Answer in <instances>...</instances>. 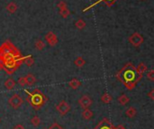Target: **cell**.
<instances>
[{
  "mask_svg": "<svg viewBox=\"0 0 154 129\" xmlns=\"http://www.w3.org/2000/svg\"><path fill=\"white\" fill-rule=\"evenodd\" d=\"M23 59L24 57L9 40L0 46V66L7 75H13L23 63Z\"/></svg>",
  "mask_w": 154,
  "mask_h": 129,
  "instance_id": "6da1fadb",
  "label": "cell"
},
{
  "mask_svg": "<svg viewBox=\"0 0 154 129\" xmlns=\"http://www.w3.org/2000/svg\"><path fill=\"white\" fill-rule=\"evenodd\" d=\"M143 75H141L137 70L136 67L132 64L128 63L126 64L117 74L116 78L126 87L128 90H133L137 83L142 79Z\"/></svg>",
  "mask_w": 154,
  "mask_h": 129,
  "instance_id": "7a4b0ae2",
  "label": "cell"
},
{
  "mask_svg": "<svg viewBox=\"0 0 154 129\" xmlns=\"http://www.w3.org/2000/svg\"><path fill=\"white\" fill-rule=\"evenodd\" d=\"M25 92L28 95L26 101L34 110H39L47 101V97L39 89H34L32 92L25 90Z\"/></svg>",
  "mask_w": 154,
  "mask_h": 129,
  "instance_id": "3957f363",
  "label": "cell"
},
{
  "mask_svg": "<svg viewBox=\"0 0 154 129\" xmlns=\"http://www.w3.org/2000/svg\"><path fill=\"white\" fill-rule=\"evenodd\" d=\"M23 103V99L17 93L14 94L12 97L9 98L8 100V104L14 109V110H17L19 109Z\"/></svg>",
  "mask_w": 154,
  "mask_h": 129,
  "instance_id": "277c9868",
  "label": "cell"
},
{
  "mask_svg": "<svg viewBox=\"0 0 154 129\" xmlns=\"http://www.w3.org/2000/svg\"><path fill=\"white\" fill-rule=\"evenodd\" d=\"M129 42L131 43L132 46H134V48H138L140 47L143 43V37L142 34H140L139 32H134L133 33L130 37H129Z\"/></svg>",
  "mask_w": 154,
  "mask_h": 129,
  "instance_id": "5b68a950",
  "label": "cell"
},
{
  "mask_svg": "<svg viewBox=\"0 0 154 129\" xmlns=\"http://www.w3.org/2000/svg\"><path fill=\"white\" fill-rule=\"evenodd\" d=\"M56 110L60 113V116H65L70 110V105L65 101H61L56 105Z\"/></svg>",
  "mask_w": 154,
  "mask_h": 129,
  "instance_id": "8992f818",
  "label": "cell"
},
{
  "mask_svg": "<svg viewBox=\"0 0 154 129\" xmlns=\"http://www.w3.org/2000/svg\"><path fill=\"white\" fill-rule=\"evenodd\" d=\"M92 103H93L92 99L88 95H84L79 100V104L83 109H88L92 105Z\"/></svg>",
  "mask_w": 154,
  "mask_h": 129,
  "instance_id": "52a82bcc",
  "label": "cell"
},
{
  "mask_svg": "<svg viewBox=\"0 0 154 129\" xmlns=\"http://www.w3.org/2000/svg\"><path fill=\"white\" fill-rule=\"evenodd\" d=\"M44 39L51 47L57 45V43H58V38H57L56 34L53 33L52 31H49L48 33H46L44 36Z\"/></svg>",
  "mask_w": 154,
  "mask_h": 129,
  "instance_id": "ba28073f",
  "label": "cell"
},
{
  "mask_svg": "<svg viewBox=\"0 0 154 129\" xmlns=\"http://www.w3.org/2000/svg\"><path fill=\"white\" fill-rule=\"evenodd\" d=\"M114 126L108 119H102L94 129H114Z\"/></svg>",
  "mask_w": 154,
  "mask_h": 129,
  "instance_id": "9c48e42d",
  "label": "cell"
},
{
  "mask_svg": "<svg viewBox=\"0 0 154 129\" xmlns=\"http://www.w3.org/2000/svg\"><path fill=\"white\" fill-rule=\"evenodd\" d=\"M80 85H81V83H80V81H79V79H77V78H73V79H71V80L69 82V86L71 89H73V90H77Z\"/></svg>",
  "mask_w": 154,
  "mask_h": 129,
  "instance_id": "30bf717a",
  "label": "cell"
},
{
  "mask_svg": "<svg viewBox=\"0 0 154 129\" xmlns=\"http://www.w3.org/2000/svg\"><path fill=\"white\" fill-rule=\"evenodd\" d=\"M93 116H94V113H93V111L91 110H89V109H84V110L82 112V117H83L84 119L89 120V119H91L93 118Z\"/></svg>",
  "mask_w": 154,
  "mask_h": 129,
  "instance_id": "8fae6325",
  "label": "cell"
},
{
  "mask_svg": "<svg viewBox=\"0 0 154 129\" xmlns=\"http://www.w3.org/2000/svg\"><path fill=\"white\" fill-rule=\"evenodd\" d=\"M4 85H5V87L7 89V90H13L14 88V86H15V82H14V80L13 79V78H8V79H6V81L5 82V84H4Z\"/></svg>",
  "mask_w": 154,
  "mask_h": 129,
  "instance_id": "7c38bea8",
  "label": "cell"
},
{
  "mask_svg": "<svg viewBox=\"0 0 154 129\" xmlns=\"http://www.w3.org/2000/svg\"><path fill=\"white\" fill-rule=\"evenodd\" d=\"M25 80H26V84L29 85V86H32V85H33L36 83V78L32 74H28L25 76Z\"/></svg>",
  "mask_w": 154,
  "mask_h": 129,
  "instance_id": "4fadbf2b",
  "label": "cell"
},
{
  "mask_svg": "<svg viewBox=\"0 0 154 129\" xmlns=\"http://www.w3.org/2000/svg\"><path fill=\"white\" fill-rule=\"evenodd\" d=\"M136 114H137V110H136V109L134 108V107L128 108V109L126 110V111H125V115H126V117H128L129 119L134 118V117L136 116Z\"/></svg>",
  "mask_w": 154,
  "mask_h": 129,
  "instance_id": "5bb4252c",
  "label": "cell"
},
{
  "mask_svg": "<svg viewBox=\"0 0 154 129\" xmlns=\"http://www.w3.org/2000/svg\"><path fill=\"white\" fill-rule=\"evenodd\" d=\"M112 101H113V98H112V96L109 93H104L101 96V101L104 104H109V103L112 102Z\"/></svg>",
  "mask_w": 154,
  "mask_h": 129,
  "instance_id": "9a60e30c",
  "label": "cell"
},
{
  "mask_svg": "<svg viewBox=\"0 0 154 129\" xmlns=\"http://www.w3.org/2000/svg\"><path fill=\"white\" fill-rule=\"evenodd\" d=\"M17 8H18L17 4H16L15 3H14V2L9 3V4L6 5V10H7V12H8V13H15V11L17 10Z\"/></svg>",
  "mask_w": 154,
  "mask_h": 129,
  "instance_id": "2e32d148",
  "label": "cell"
},
{
  "mask_svg": "<svg viewBox=\"0 0 154 129\" xmlns=\"http://www.w3.org/2000/svg\"><path fill=\"white\" fill-rule=\"evenodd\" d=\"M117 101H118V102H119L122 106H125V105L130 101V99H129L125 94H122L121 96L118 97Z\"/></svg>",
  "mask_w": 154,
  "mask_h": 129,
  "instance_id": "e0dca14e",
  "label": "cell"
},
{
  "mask_svg": "<svg viewBox=\"0 0 154 129\" xmlns=\"http://www.w3.org/2000/svg\"><path fill=\"white\" fill-rule=\"evenodd\" d=\"M74 64H75V66H76L77 67L80 68V67L84 66V65L86 64V61H85V59H84L83 57H77V58L75 59V61H74Z\"/></svg>",
  "mask_w": 154,
  "mask_h": 129,
  "instance_id": "ac0fdd59",
  "label": "cell"
},
{
  "mask_svg": "<svg viewBox=\"0 0 154 129\" xmlns=\"http://www.w3.org/2000/svg\"><path fill=\"white\" fill-rule=\"evenodd\" d=\"M136 70H137V72H138L141 75H143L148 70V67H147L143 63H140V64L138 65V66L136 67Z\"/></svg>",
  "mask_w": 154,
  "mask_h": 129,
  "instance_id": "d6986e66",
  "label": "cell"
},
{
  "mask_svg": "<svg viewBox=\"0 0 154 129\" xmlns=\"http://www.w3.org/2000/svg\"><path fill=\"white\" fill-rule=\"evenodd\" d=\"M23 63H24L27 66H32L34 64V59L32 58V56H27V57H24Z\"/></svg>",
  "mask_w": 154,
  "mask_h": 129,
  "instance_id": "ffe728a7",
  "label": "cell"
},
{
  "mask_svg": "<svg viewBox=\"0 0 154 129\" xmlns=\"http://www.w3.org/2000/svg\"><path fill=\"white\" fill-rule=\"evenodd\" d=\"M34 46H35V48H36L37 50H42V49L45 48V43H44L42 40H37L35 41Z\"/></svg>",
  "mask_w": 154,
  "mask_h": 129,
  "instance_id": "44dd1931",
  "label": "cell"
},
{
  "mask_svg": "<svg viewBox=\"0 0 154 129\" xmlns=\"http://www.w3.org/2000/svg\"><path fill=\"white\" fill-rule=\"evenodd\" d=\"M30 122H31V124L33 126V127H39L40 126V124H41V119L38 117V116H34V117H32V119H31V120H30Z\"/></svg>",
  "mask_w": 154,
  "mask_h": 129,
  "instance_id": "7402d4cb",
  "label": "cell"
},
{
  "mask_svg": "<svg viewBox=\"0 0 154 129\" xmlns=\"http://www.w3.org/2000/svg\"><path fill=\"white\" fill-rule=\"evenodd\" d=\"M86 22L84 21V20H82V19H79L77 22H76V23H75V26L79 29V30H82V29H84L85 27H86Z\"/></svg>",
  "mask_w": 154,
  "mask_h": 129,
  "instance_id": "603a6c76",
  "label": "cell"
},
{
  "mask_svg": "<svg viewBox=\"0 0 154 129\" xmlns=\"http://www.w3.org/2000/svg\"><path fill=\"white\" fill-rule=\"evenodd\" d=\"M69 13H70V12H69V10L68 9V7L63 8V9H60V14L63 18L68 17V16L69 15Z\"/></svg>",
  "mask_w": 154,
  "mask_h": 129,
  "instance_id": "cb8c5ba5",
  "label": "cell"
},
{
  "mask_svg": "<svg viewBox=\"0 0 154 129\" xmlns=\"http://www.w3.org/2000/svg\"><path fill=\"white\" fill-rule=\"evenodd\" d=\"M18 84H20L22 87H24V85H26V80H25V76H22L18 79Z\"/></svg>",
  "mask_w": 154,
  "mask_h": 129,
  "instance_id": "d4e9b609",
  "label": "cell"
},
{
  "mask_svg": "<svg viewBox=\"0 0 154 129\" xmlns=\"http://www.w3.org/2000/svg\"><path fill=\"white\" fill-rule=\"evenodd\" d=\"M147 78H148L150 81L153 82L154 81V70H150V71L148 72V74H147Z\"/></svg>",
  "mask_w": 154,
  "mask_h": 129,
  "instance_id": "484cf974",
  "label": "cell"
},
{
  "mask_svg": "<svg viewBox=\"0 0 154 129\" xmlns=\"http://www.w3.org/2000/svg\"><path fill=\"white\" fill-rule=\"evenodd\" d=\"M48 129H63V128L60 126V125H59L58 123H53L51 127H50V128Z\"/></svg>",
  "mask_w": 154,
  "mask_h": 129,
  "instance_id": "4316f807",
  "label": "cell"
},
{
  "mask_svg": "<svg viewBox=\"0 0 154 129\" xmlns=\"http://www.w3.org/2000/svg\"><path fill=\"white\" fill-rule=\"evenodd\" d=\"M58 6H59V8H60V9H63V8H66V7H67V4H66L65 2L61 1V2H60V3H59Z\"/></svg>",
  "mask_w": 154,
  "mask_h": 129,
  "instance_id": "83f0119b",
  "label": "cell"
},
{
  "mask_svg": "<svg viewBox=\"0 0 154 129\" xmlns=\"http://www.w3.org/2000/svg\"><path fill=\"white\" fill-rule=\"evenodd\" d=\"M148 97H149L152 101H154V90H152V91L148 93Z\"/></svg>",
  "mask_w": 154,
  "mask_h": 129,
  "instance_id": "f1b7e54d",
  "label": "cell"
},
{
  "mask_svg": "<svg viewBox=\"0 0 154 129\" xmlns=\"http://www.w3.org/2000/svg\"><path fill=\"white\" fill-rule=\"evenodd\" d=\"M13 129H25V128H24L23 125H21V124H17V125H15V126L14 127V128Z\"/></svg>",
  "mask_w": 154,
  "mask_h": 129,
  "instance_id": "f546056e",
  "label": "cell"
},
{
  "mask_svg": "<svg viewBox=\"0 0 154 129\" xmlns=\"http://www.w3.org/2000/svg\"><path fill=\"white\" fill-rule=\"evenodd\" d=\"M114 129H126L123 125H119V126H117V127H115Z\"/></svg>",
  "mask_w": 154,
  "mask_h": 129,
  "instance_id": "4dcf8cb0",
  "label": "cell"
},
{
  "mask_svg": "<svg viewBox=\"0 0 154 129\" xmlns=\"http://www.w3.org/2000/svg\"><path fill=\"white\" fill-rule=\"evenodd\" d=\"M1 70H2V68H1V66H0V71H1Z\"/></svg>",
  "mask_w": 154,
  "mask_h": 129,
  "instance_id": "1f68e13d",
  "label": "cell"
},
{
  "mask_svg": "<svg viewBox=\"0 0 154 129\" xmlns=\"http://www.w3.org/2000/svg\"><path fill=\"white\" fill-rule=\"evenodd\" d=\"M0 122H1V119H0Z\"/></svg>",
  "mask_w": 154,
  "mask_h": 129,
  "instance_id": "d6a6232c",
  "label": "cell"
}]
</instances>
